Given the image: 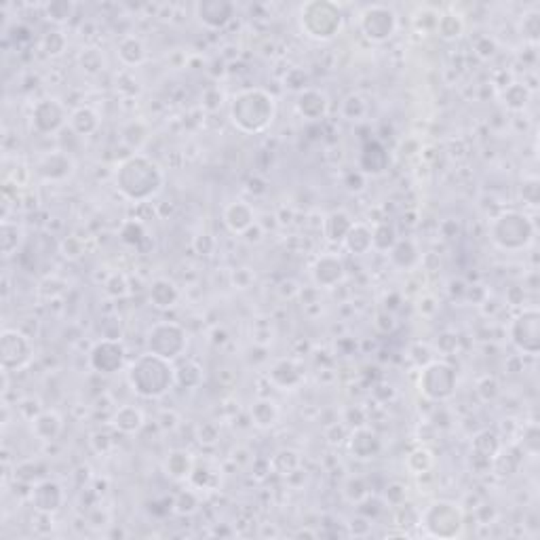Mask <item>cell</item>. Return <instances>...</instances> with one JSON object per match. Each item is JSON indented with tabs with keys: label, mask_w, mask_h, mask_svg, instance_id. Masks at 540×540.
I'll list each match as a JSON object with an SVG mask.
<instances>
[{
	"label": "cell",
	"mask_w": 540,
	"mask_h": 540,
	"mask_svg": "<svg viewBox=\"0 0 540 540\" xmlns=\"http://www.w3.org/2000/svg\"><path fill=\"white\" fill-rule=\"evenodd\" d=\"M425 526L433 536H456L463 528V513L452 503H435L425 513Z\"/></svg>",
	"instance_id": "52a82bcc"
},
{
	"label": "cell",
	"mask_w": 540,
	"mask_h": 540,
	"mask_svg": "<svg viewBox=\"0 0 540 540\" xmlns=\"http://www.w3.org/2000/svg\"><path fill=\"white\" fill-rule=\"evenodd\" d=\"M118 190L131 201H148L163 186V173L156 163L146 156H129L116 171Z\"/></svg>",
	"instance_id": "6da1fadb"
},
{
	"label": "cell",
	"mask_w": 540,
	"mask_h": 540,
	"mask_svg": "<svg viewBox=\"0 0 540 540\" xmlns=\"http://www.w3.org/2000/svg\"><path fill=\"white\" fill-rule=\"evenodd\" d=\"M0 353H2V370L11 372L15 368H21L30 361L32 346L30 340L17 332V329H4L0 338Z\"/></svg>",
	"instance_id": "9c48e42d"
},
{
	"label": "cell",
	"mask_w": 540,
	"mask_h": 540,
	"mask_svg": "<svg viewBox=\"0 0 540 540\" xmlns=\"http://www.w3.org/2000/svg\"><path fill=\"white\" fill-rule=\"evenodd\" d=\"M230 116L234 125L247 133L262 131L272 123L275 116V99L262 89H247L239 93L232 101Z\"/></svg>",
	"instance_id": "3957f363"
},
{
	"label": "cell",
	"mask_w": 540,
	"mask_h": 540,
	"mask_svg": "<svg viewBox=\"0 0 540 540\" xmlns=\"http://www.w3.org/2000/svg\"><path fill=\"white\" fill-rule=\"evenodd\" d=\"M539 310H526L522 317H517V321L513 323V342L517 344L520 351L528 353V355H536L540 349V332H539Z\"/></svg>",
	"instance_id": "30bf717a"
},
{
	"label": "cell",
	"mask_w": 540,
	"mask_h": 540,
	"mask_svg": "<svg viewBox=\"0 0 540 540\" xmlns=\"http://www.w3.org/2000/svg\"><path fill=\"white\" fill-rule=\"evenodd\" d=\"M315 283L321 287H334L344 277V266L334 256H323L315 264Z\"/></svg>",
	"instance_id": "2e32d148"
},
{
	"label": "cell",
	"mask_w": 540,
	"mask_h": 540,
	"mask_svg": "<svg viewBox=\"0 0 540 540\" xmlns=\"http://www.w3.org/2000/svg\"><path fill=\"white\" fill-rule=\"evenodd\" d=\"M32 120H34L36 131L53 133L63 125V108L55 99H42L34 106Z\"/></svg>",
	"instance_id": "4fadbf2b"
},
{
	"label": "cell",
	"mask_w": 540,
	"mask_h": 540,
	"mask_svg": "<svg viewBox=\"0 0 540 540\" xmlns=\"http://www.w3.org/2000/svg\"><path fill=\"white\" fill-rule=\"evenodd\" d=\"M302 25L313 38H332L340 27V11L332 2H308L302 8Z\"/></svg>",
	"instance_id": "5b68a950"
},
{
	"label": "cell",
	"mask_w": 540,
	"mask_h": 540,
	"mask_svg": "<svg viewBox=\"0 0 540 540\" xmlns=\"http://www.w3.org/2000/svg\"><path fill=\"white\" fill-rule=\"evenodd\" d=\"M215 439H218V429L213 427V425H203L201 429H199V441L201 444H215Z\"/></svg>",
	"instance_id": "f6af8a7d"
},
{
	"label": "cell",
	"mask_w": 540,
	"mask_h": 540,
	"mask_svg": "<svg viewBox=\"0 0 540 540\" xmlns=\"http://www.w3.org/2000/svg\"><path fill=\"white\" fill-rule=\"evenodd\" d=\"M38 171L42 177L46 180H63L65 175H70L72 171V161L61 154V152H55V154H49L40 161L38 165Z\"/></svg>",
	"instance_id": "ac0fdd59"
},
{
	"label": "cell",
	"mask_w": 540,
	"mask_h": 540,
	"mask_svg": "<svg viewBox=\"0 0 540 540\" xmlns=\"http://www.w3.org/2000/svg\"><path fill=\"white\" fill-rule=\"evenodd\" d=\"M391 260L401 268H410L418 260V249L412 241H397L391 247Z\"/></svg>",
	"instance_id": "4316f807"
},
{
	"label": "cell",
	"mask_w": 540,
	"mask_h": 540,
	"mask_svg": "<svg viewBox=\"0 0 540 540\" xmlns=\"http://www.w3.org/2000/svg\"><path fill=\"white\" fill-rule=\"evenodd\" d=\"M175 378H177V382L182 384V387H196L199 382H201V370H199V365H194V363H184L177 372H175Z\"/></svg>",
	"instance_id": "e575fe53"
},
{
	"label": "cell",
	"mask_w": 540,
	"mask_h": 540,
	"mask_svg": "<svg viewBox=\"0 0 540 540\" xmlns=\"http://www.w3.org/2000/svg\"><path fill=\"white\" fill-rule=\"evenodd\" d=\"M19 243V228L11 222H2L0 226V245H2V253L11 256L13 249H17Z\"/></svg>",
	"instance_id": "d6a6232c"
},
{
	"label": "cell",
	"mask_w": 540,
	"mask_h": 540,
	"mask_svg": "<svg viewBox=\"0 0 540 540\" xmlns=\"http://www.w3.org/2000/svg\"><path fill=\"white\" fill-rule=\"evenodd\" d=\"M270 378H272V382H275L277 387H283V389H285V387L298 384L300 378H302V374H300V370L296 368L294 361H279V363L272 368Z\"/></svg>",
	"instance_id": "7402d4cb"
},
{
	"label": "cell",
	"mask_w": 540,
	"mask_h": 540,
	"mask_svg": "<svg viewBox=\"0 0 540 540\" xmlns=\"http://www.w3.org/2000/svg\"><path fill=\"white\" fill-rule=\"evenodd\" d=\"M536 192H539V184H536V182H530V184L524 186V199H528L530 205H536V203H539Z\"/></svg>",
	"instance_id": "bcb514c9"
},
{
	"label": "cell",
	"mask_w": 540,
	"mask_h": 540,
	"mask_svg": "<svg viewBox=\"0 0 540 540\" xmlns=\"http://www.w3.org/2000/svg\"><path fill=\"white\" fill-rule=\"evenodd\" d=\"M190 469H192V465H190V458H188L186 452H173L167 460V471L175 479H182V477L190 475Z\"/></svg>",
	"instance_id": "4dcf8cb0"
},
{
	"label": "cell",
	"mask_w": 540,
	"mask_h": 540,
	"mask_svg": "<svg viewBox=\"0 0 540 540\" xmlns=\"http://www.w3.org/2000/svg\"><path fill=\"white\" fill-rule=\"evenodd\" d=\"M351 228H353V220H351L344 211H334V213L327 218L325 234H327L332 241H344Z\"/></svg>",
	"instance_id": "d4e9b609"
},
{
	"label": "cell",
	"mask_w": 540,
	"mask_h": 540,
	"mask_svg": "<svg viewBox=\"0 0 540 540\" xmlns=\"http://www.w3.org/2000/svg\"><path fill=\"white\" fill-rule=\"evenodd\" d=\"M118 55H120V59H123L125 63L135 65V63H139V61L144 59V46H142V42H139L137 38L129 36V38L120 40V44H118Z\"/></svg>",
	"instance_id": "83f0119b"
},
{
	"label": "cell",
	"mask_w": 540,
	"mask_h": 540,
	"mask_svg": "<svg viewBox=\"0 0 540 540\" xmlns=\"http://www.w3.org/2000/svg\"><path fill=\"white\" fill-rule=\"evenodd\" d=\"M439 32H441L444 38H456V36H460V32H463V23H460L458 17L446 15V17L439 19Z\"/></svg>",
	"instance_id": "d590c367"
},
{
	"label": "cell",
	"mask_w": 540,
	"mask_h": 540,
	"mask_svg": "<svg viewBox=\"0 0 540 540\" xmlns=\"http://www.w3.org/2000/svg\"><path fill=\"white\" fill-rule=\"evenodd\" d=\"M479 393H482V397L488 401V399H494L496 397V393H498V384H496V380L494 378H486V380H482V384H479Z\"/></svg>",
	"instance_id": "7bdbcfd3"
},
{
	"label": "cell",
	"mask_w": 540,
	"mask_h": 540,
	"mask_svg": "<svg viewBox=\"0 0 540 540\" xmlns=\"http://www.w3.org/2000/svg\"><path fill=\"white\" fill-rule=\"evenodd\" d=\"M82 65H84L89 72H97V70L101 68V57L91 49V51H87V53L82 55Z\"/></svg>",
	"instance_id": "ee69618b"
},
{
	"label": "cell",
	"mask_w": 540,
	"mask_h": 540,
	"mask_svg": "<svg viewBox=\"0 0 540 540\" xmlns=\"http://www.w3.org/2000/svg\"><path fill=\"white\" fill-rule=\"evenodd\" d=\"M142 425H144L142 412L135 410V408H131V406L120 408V410L116 412V416H114V427H116L118 431H123V433H135V431L142 429Z\"/></svg>",
	"instance_id": "cb8c5ba5"
},
{
	"label": "cell",
	"mask_w": 540,
	"mask_h": 540,
	"mask_svg": "<svg viewBox=\"0 0 540 540\" xmlns=\"http://www.w3.org/2000/svg\"><path fill=\"white\" fill-rule=\"evenodd\" d=\"M224 222L232 232H245L249 226H253V211L243 201L230 203L224 211Z\"/></svg>",
	"instance_id": "e0dca14e"
},
{
	"label": "cell",
	"mask_w": 540,
	"mask_h": 540,
	"mask_svg": "<svg viewBox=\"0 0 540 540\" xmlns=\"http://www.w3.org/2000/svg\"><path fill=\"white\" fill-rule=\"evenodd\" d=\"M120 234H123V241H125V243L137 245V243L144 239V228H142L139 222H133V220H131V222H127V224L123 226Z\"/></svg>",
	"instance_id": "74e56055"
},
{
	"label": "cell",
	"mask_w": 540,
	"mask_h": 540,
	"mask_svg": "<svg viewBox=\"0 0 540 540\" xmlns=\"http://www.w3.org/2000/svg\"><path fill=\"white\" fill-rule=\"evenodd\" d=\"M395 243H397V239H395V228H393L391 224H387V222L378 224L376 230L372 232V247H376V249L387 251V249H391Z\"/></svg>",
	"instance_id": "f546056e"
},
{
	"label": "cell",
	"mask_w": 540,
	"mask_h": 540,
	"mask_svg": "<svg viewBox=\"0 0 540 540\" xmlns=\"http://www.w3.org/2000/svg\"><path fill=\"white\" fill-rule=\"evenodd\" d=\"M298 108H300V112H302L304 116H308V118H319V116H323L325 110H327V97H325L323 93L315 91V89H308V91H304V93L300 95Z\"/></svg>",
	"instance_id": "ffe728a7"
},
{
	"label": "cell",
	"mask_w": 540,
	"mask_h": 540,
	"mask_svg": "<svg viewBox=\"0 0 540 540\" xmlns=\"http://www.w3.org/2000/svg\"><path fill=\"white\" fill-rule=\"evenodd\" d=\"M125 359V349L120 346L118 340H101L99 344H95V349L91 351V365L93 370L101 372V374H114L116 370H120Z\"/></svg>",
	"instance_id": "7c38bea8"
},
{
	"label": "cell",
	"mask_w": 540,
	"mask_h": 540,
	"mask_svg": "<svg viewBox=\"0 0 540 540\" xmlns=\"http://www.w3.org/2000/svg\"><path fill=\"white\" fill-rule=\"evenodd\" d=\"M196 505H199V501L192 492H182L175 501V511L180 515H190L196 509Z\"/></svg>",
	"instance_id": "f35d334b"
},
{
	"label": "cell",
	"mask_w": 540,
	"mask_h": 540,
	"mask_svg": "<svg viewBox=\"0 0 540 540\" xmlns=\"http://www.w3.org/2000/svg\"><path fill=\"white\" fill-rule=\"evenodd\" d=\"M59 429H61V420H59V416L53 414V412H44V414H40V416L34 418V433H36L40 439H44V441L55 439L57 433H59Z\"/></svg>",
	"instance_id": "484cf974"
},
{
	"label": "cell",
	"mask_w": 540,
	"mask_h": 540,
	"mask_svg": "<svg viewBox=\"0 0 540 540\" xmlns=\"http://www.w3.org/2000/svg\"><path fill=\"white\" fill-rule=\"evenodd\" d=\"M150 300H152L154 306H158V308H169V306H173L175 300H177V289H175V285L169 283L167 279H158V281L152 285V289H150Z\"/></svg>",
	"instance_id": "44dd1931"
},
{
	"label": "cell",
	"mask_w": 540,
	"mask_h": 540,
	"mask_svg": "<svg viewBox=\"0 0 540 540\" xmlns=\"http://www.w3.org/2000/svg\"><path fill=\"white\" fill-rule=\"evenodd\" d=\"M199 17L209 27H222L232 17V4L224 0H207L199 4Z\"/></svg>",
	"instance_id": "9a60e30c"
},
{
	"label": "cell",
	"mask_w": 540,
	"mask_h": 540,
	"mask_svg": "<svg viewBox=\"0 0 540 540\" xmlns=\"http://www.w3.org/2000/svg\"><path fill=\"white\" fill-rule=\"evenodd\" d=\"M456 389V372L448 363H431L420 378V391L429 399H448Z\"/></svg>",
	"instance_id": "ba28073f"
},
{
	"label": "cell",
	"mask_w": 540,
	"mask_h": 540,
	"mask_svg": "<svg viewBox=\"0 0 540 540\" xmlns=\"http://www.w3.org/2000/svg\"><path fill=\"white\" fill-rule=\"evenodd\" d=\"M395 13L387 6H370L365 13H363V19H361V27H363V34L376 42H382L387 38L393 36L395 32Z\"/></svg>",
	"instance_id": "8fae6325"
},
{
	"label": "cell",
	"mask_w": 540,
	"mask_h": 540,
	"mask_svg": "<svg viewBox=\"0 0 540 540\" xmlns=\"http://www.w3.org/2000/svg\"><path fill=\"white\" fill-rule=\"evenodd\" d=\"M251 416L258 427H272L277 420V408L270 401H258L251 410Z\"/></svg>",
	"instance_id": "1f68e13d"
},
{
	"label": "cell",
	"mask_w": 540,
	"mask_h": 540,
	"mask_svg": "<svg viewBox=\"0 0 540 540\" xmlns=\"http://www.w3.org/2000/svg\"><path fill=\"white\" fill-rule=\"evenodd\" d=\"M186 349V334L175 323H158L148 334V351L163 359H173Z\"/></svg>",
	"instance_id": "8992f818"
},
{
	"label": "cell",
	"mask_w": 540,
	"mask_h": 540,
	"mask_svg": "<svg viewBox=\"0 0 540 540\" xmlns=\"http://www.w3.org/2000/svg\"><path fill=\"white\" fill-rule=\"evenodd\" d=\"M61 501H63V494H61V488L55 484V482H42L34 488L32 492V505L36 511L49 515V513H55L59 507H61Z\"/></svg>",
	"instance_id": "5bb4252c"
},
{
	"label": "cell",
	"mask_w": 540,
	"mask_h": 540,
	"mask_svg": "<svg viewBox=\"0 0 540 540\" xmlns=\"http://www.w3.org/2000/svg\"><path fill=\"white\" fill-rule=\"evenodd\" d=\"M213 247H215V241H213L209 234H199V237L194 239V249H196L201 256H209V253L213 251Z\"/></svg>",
	"instance_id": "60d3db41"
},
{
	"label": "cell",
	"mask_w": 540,
	"mask_h": 540,
	"mask_svg": "<svg viewBox=\"0 0 540 540\" xmlns=\"http://www.w3.org/2000/svg\"><path fill=\"white\" fill-rule=\"evenodd\" d=\"M72 127H74L76 133L87 135V133L95 131V127H97V114H95L93 110H89V108H80V110H76V112L72 114Z\"/></svg>",
	"instance_id": "f1b7e54d"
},
{
	"label": "cell",
	"mask_w": 540,
	"mask_h": 540,
	"mask_svg": "<svg viewBox=\"0 0 540 540\" xmlns=\"http://www.w3.org/2000/svg\"><path fill=\"white\" fill-rule=\"evenodd\" d=\"M49 19H55V21H61L70 15V4L68 2H51L49 4Z\"/></svg>",
	"instance_id": "b9f144b4"
},
{
	"label": "cell",
	"mask_w": 540,
	"mask_h": 540,
	"mask_svg": "<svg viewBox=\"0 0 540 540\" xmlns=\"http://www.w3.org/2000/svg\"><path fill=\"white\" fill-rule=\"evenodd\" d=\"M475 452L477 456L482 458H494V454L498 452V439L494 433H482L477 439H475Z\"/></svg>",
	"instance_id": "836d02e7"
},
{
	"label": "cell",
	"mask_w": 540,
	"mask_h": 540,
	"mask_svg": "<svg viewBox=\"0 0 540 540\" xmlns=\"http://www.w3.org/2000/svg\"><path fill=\"white\" fill-rule=\"evenodd\" d=\"M344 243H346L349 251H353V253H365V251L372 249V232H370L365 226H361V224H353V228L349 230Z\"/></svg>",
	"instance_id": "603a6c76"
},
{
	"label": "cell",
	"mask_w": 540,
	"mask_h": 540,
	"mask_svg": "<svg viewBox=\"0 0 540 540\" xmlns=\"http://www.w3.org/2000/svg\"><path fill=\"white\" fill-rule=\"evenodd\" d=\"M63 44H65V40H63V36H61L59 32H51V34L44 38V51H46L49 55H59V53L63 51Z\"/></svg>",
	"instance_id": "ab89813d"
},
{
	"label": "cell",
	"mask_w": 540,
	"mask_h": 540,
	"mask_svg": "<svg viewBox=\"0 0 540 540\" xmlns=\"http://www.w3.org/2000/svg\"><path fill=\"white\" fill-rule=\"evenodd\" d=\"M532 234H534V228H532L530 220L517 211L503 213L492 224V239L503 249H511V251L522 249L530 243Z\"/></svg>",
	"instance_id": "277c9868"
},
{
	"label": "cell",
	"mask_w": 540,
	"mask_h": 540,
	"mask_svg": "<svg viewBox=\"0 0 540 540\" xmlns=\"http://www.w3.org/2000/svg\"><path fill=\"white\" fill-rule=\"evenodd\" d=\"M505 99H507V106L513 108V110L524 108V103H526V99H528V91H526L522 84H513V87L507 89Z\"/></svg>",
	"instance_id": "8d00e7d4"
},
{
	"label": "cell",
	"mask_w": 540,
	"mask_h": 540,
	"mask_svg": "<svg viewBox=\"0 0 540 540\" xmlns=\"http://www.w3.org/2000/svg\"><path fill=\"white\" fill-rule=\"evenodd\" d=\"M175 380V370L169 359L158 355H142L129 372V382L133 391L142 397H161L165 395Z\"/></svg>",
	"instance_id": "7a4b0ae2"
},
{
	"label": "cell",
	"mask_w": 540,
	"mask_h": 540,
	"mask_svg": "<svg viewBox=\"0 0 540 540\" xmlns=\"http://www.w3.org/2000/svg\"><path fill=\"white\" fill-rule=\"evenodd\" d=\"M351 452L357 456V458H374L378 452H380V439L368 431V429H359L353 439H351Z\"/></svg>",
	"instance_id": "d6986e66"
}]
</instances>
